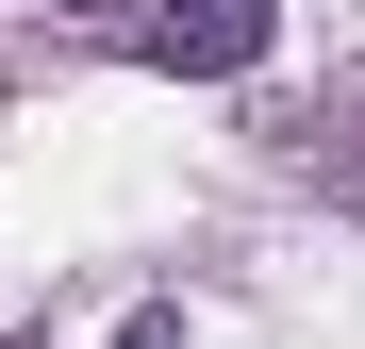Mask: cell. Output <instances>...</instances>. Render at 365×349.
<instances>
[{
	"mask_svg": "<svg viewBox=\"0 0 365 349\" xmlns=\"http://www.w3.org/2000/svg\"><path fill=\"white\" fill-rule=\"evenodd\" d=\"M116 34H133L150 67H182V84H232V67H266L282 0H116Z\"/></svg>",
	"mask_w": 365,
	"mask_h": 349,
	"instance_id": "cell-1",
	"label": "cell"
},
{
	"mask_svg": "<svg viewBox=\"0 0 365 349\" xmlns=\"http://www.w3.org/2000/svg\"><path fill=\"white\" fill-rule=\"evenodd\" d=\"M116 349H182V300H133V316H116Z\"/></svg>",
	"mask_w": 365,
	"mask_h": 349,
	"instance_id": "cell-2",
	"label": "cell"
}]
</instances>
